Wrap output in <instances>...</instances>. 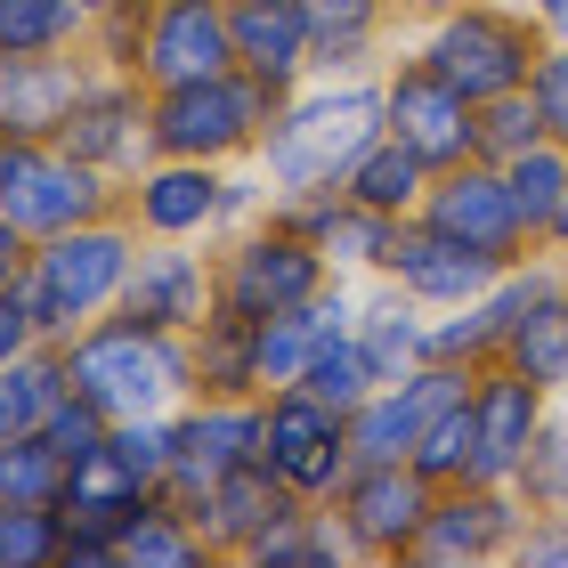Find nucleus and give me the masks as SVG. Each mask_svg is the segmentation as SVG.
<instances>
[{
  "label": "nucleus",
  "mask_w": 568,
  "mask_h": 568,
  "mask_svg": "<svg viewBox=\"0 0 568 568\" xmlns=\"http://www.w3.org/2000/svg\"><path fill=\"white\" fill-rule=\"evenodd\" d=\"M90 58L98 65H122V73H139V49H146V0H122V9L106 17H90Z\"/></svg>",
  "instance_id": "nucleus-43"
},
{
  "label": "nucleus",
  "mask_w": 568,
  "mask_h": 568,
  "mask_svg": "<svg viewBox=\"0 0 568 568\" xmlns=\"http://www.w3.org/2000/svg\"><path fill=\"white\" fill-rule=\"evenodd\" d=\"M293 504H301V496L268 471V463H244V471H227L212 496L195 504V520H203V536H212V552H220V560H244V552L261 545V536H268Z\"/></svg>",
  "instance_id": "nucleus-23"
},
{
  "label": "nucleus",
  "mask_w": 568,
  "mask_h": 568,
  "mask_svg": "<svg viewBox=\"0 0 568 568\" xmlns=\"http://www.w3.org/2000/svg\"><path fill=\"white\" fill-rule=\"evenodd\" d=\"M65 463L49 455V438H0V504H58Z\"/></svg>",
  "instance_id": "nucleus-39"
},
{
  "label": "nucleus",
  "mask_w": 568,
  "mask_h": 568,
  "mask_svg": "<svg viewBox=\"0 0 568 568\" xmlns=\"http://www.w3.org/2000/svg\"><path fill=\"white\" fill-rule=\"evenodd\" d=\"M382 139V65L374 73H308V82L276 106L268 139H261V179L276 203L293 195H325L342 187L349 163Z\"/></svg>",
  "instance_id": "nucleus-1"
},
{
  "label": "nucleus",
  "mask_w": 568,
  "mask_h": 568,
  "mask_svg": "<svg viewBox=\"0 0 568 568\" xmlns=\"http://www.w3.org/2000/svg\"><path fill=\"white\" fill-rule=\"evenodd\" d=\"M146 122H154V90L139 82V73L90 58V82H82V98H73L58 146L82 154V163H98V171H114V179H131L146 154H154V131H146Z\"/></svg>",
  "instance_id": "nucleus-13"
},
{
  "label": "nucleus",
  "mask_w": 568,
  "mask_h": 568,
  "mask_svg": "<svg viewBox=\"0 0 568 568\" xmlns=\"http://www.w3.org/2000/svg\"><path fill=\"white\" fill-rule=\"evenodd\" d=\"M146 496H163V487H146L139 471H122L114 455H90V463H73L65 487H58V511H65V528H98V536H122L139 520V504Z\"/></svg>",
  "instance_id": "nucleus-28"
},
{
  "label": "nucleus",
  "mask_w": 568,
  "mask_h": 568,
  "mask_svg": "<svg viewBox=\"0 0 568 568\" xmlns=\"http://www.w3.org/2000/svg\"><path fill=\"white\" fill-rule=\"evenodd\" d=\"M511 568H568V511H528Z\"/></svg>",
  "instance_id": "nucleus-45"
},
{
  "label": "nucleus",
  "mask_w": 568,
  "mask_h": 568,
  "mask_svg": "<svg viewBox=\"0 0 568 568\" xmlns=\"http://www.w3.org/2000/svg\"><path fill=\"white\" fill-rule=\"evenodd\" d=\"M301 390H317L325 406L357 415V406H366L382 382H374V366H366V349H357V333H325L317 357H308V374H301Z\"/></svg>",
  "instance_id": "nucleus-35"
},
{
  "label": "nucleus",
  "mask_w": 568,
  "mask_h": 568,
  "mask_svg": "<svg viewBox=\"0 0 568 568\" xmlns=\"http://www.w3.org/2000/svg\"><path fill=\"white\" fill-rule=\"evenodd\" d=\"M171 447H179V415H131V423H114V438H106V455L122 463V471H139L146 487L171 479Z\"/></svg>",
  "instance_id": "nucleus-40"
},
{
  "label": "nucleus",
  "mask_w": 568,
  "mask_h": 568,
  "mask_svg": "<svg viewBox=\"0 0 568 568\" xmlns=\"http://www.w3.org/2000/svg\"><path fill=\"white\" fill-rule=\"evenodd\" d=\"M430 227H447V236H463L471 252H496V261H528V227H520V203H511L504 187V163H487V154H471V163L455 171H430V195L423 212Z\"/></svg>",
  "instance_id": "nucleus-16"
},
{
  "label": "nucleus",
  "mask_w": 568,
  "mask_h": 568,
  "mask_svg": "<svg viewBox=\"0 0 568 568\" xmlns=\"http://www.w3.org/2000/svg\"><path fill=\"white\" fill-rule=\"evenodd\" d=\"M382 131L406 139L430 171H455L479 154V106L438 65H423L415 49H390L382 58Z\"/></svg>",
  "instance_id": "nucleus-9"
},
{
  "label": "nucleus",
  "mask_w": 568,
  "mask_h": 568,
  "mask_svg": "<svg viewBox=\"0 0 568 568\" xmlns=\"http://www.w3.org/2000/svg\"><path fill=\"white\" fill-rule=\"evenodd\" d=\"M24 261H33V236H24V227L0 212V284H17V276H24Z\"/></svg>",
  "instance_id": "nucleus-47"
},
{
  "label": "nucleus",
  "mask_w": 568,
  "mask_h": 568,
  "mask_svg": "<svg viewBox=\"0 0 568 568\" xmlns=\"http://www.w3.org/2000/svg\"><path fill=\"white\" fill-rule=\"evenodd\" d=\"M122 308L146 317V325H163V333H195L220 308V261H212V244L146 236L139 261H131V284H122Z\"/></svg>",
  "instance_id": "nucleus-17"
},
{
  "label": "nucleus",
  "mask_w": 568,
  "mask_h": 568,
  "mask_svg": "<svg viewBox=\"0 0 568 568\" xmlns=\"http://www.w3.org/2000/svg\"><path fill=\"white\" fill-rule=\"evenodd\" d=\"M325 325L317 308H284V317H261V390H284V382L308 374V357H317Z\"/></svg>",
  "instance_id": "nucleus-38"
},
{
  "label": "nucleus",
  "mask_w": 568,
  "mask_h": 568,
  "mask_svg": "<svg viewBox=\"0 0 568 568\" xmlns=\"http://www.w3.org/2000/svg\"><path fill=\"white\" fill-rule=\"evenodd\" d=\"M536 139H545V114H536L528 90H504V98L479 106V154H487V163H511V154L536 146Z\"/></svg>",
  "instance_id": "nucleus-42"
},
{
  "label": "nucleus",
  "mask_w": 568,
  "mask_h": 568,
  "mask_svg": "<svg viewBox=\"0 0 568 568\" xmlns=\"http://www.w3.org/2000/svg\"><path fill=\"white\" fill-rule=\"evenodd\" d=\"M560 511H568V504H560Z\"/></svg>",
  "instance_id": "nucleus-54"
},
{
  "label": "nucleus",
  "mask_w": 568,
  "mask_h": 568,
  "mask_svg": "<svg viewBox=\"0 0 568 568\" xmlns=\"http://www.w3.org/2000/svg\"><path fill=\"white\" fill-rule=\"evenodd\" d=\"M317 33V73H374L390 58L398 0H293Z\"/></svg>",
  "instance_id": "nucleus-25"
},
{
  "label": "nucleus",
  "mask_w": 568,
  "mask_h": 568,
  "mask_svg": "<svg viewBox=\"0 0 568 568\" xmlns=\"http://www.w3.org/2000/svg\"><path fill=\"white\" fill-rule=\"evenodd\" d=\"M406 49L447 73L471 106H487V98H504V90H528L536 58H545V24H536L520 0H471V9H455V17L415 24Z\"/></svg>",
  "instance_id": "nucleus-4"
},
{
  "label": "nucleus",
  "mask_w": 568,
  "mask_h": 568,
  "mask_svg": "<svg viewBox=\"0 0 568 568\" xmlns=\"http://www.w3.org/2000/svg\"><path fill=\"white\" fill-rule=\"evenodd\" d=\"M82 9H90V17H106V9H122V0H82Z\"/></svg>",
  "instance_id": "nucleus-51"
},
{
  "label": "nucleus",
  "mask_w": 568,
  "mask_h": 568,
  "mask_svg": "<svg viewBox=\"0 0 568 568\" xmlns=\"http://www.w3.org/2000/svg\"><path fill=\"white\" fill-rule=\"evenodd\" d=\"M471 455H479V415H471V390H463L447 415H438L423 430V447H415V471L430 487H455V479H471Z\"/></svg>",
  "instance_id": "nucleus-36"
},
{
  "label": "nucleus",
  "mask_w": 568,
  "mask_h": 568,
  "mask_svg": "<svg viewBox=\"0 0 568 568\" xmlns=\"http://www.w3.org/2000/svg\"><path fill=\"white\" fill-rule=\"evenodd\" d=\"M504 366H520L528 382H545L552 398H568V276L536 284L520 301V317L504 325Z\"/></svg>",
  "instance_id": "nucleus-26"
},
{
  "label": "nucleus",
  "mask_w": 568,
  "mask_h": 568,
  "mask_svg": "<svg viewBox=\"0 0 568 568\" xmlns=\"http://www.w3.org/2000/svg\"><path fill=\"white\" fill-rule=\"evenodd\" d=\"M471 9V0H398V24H430V17H455Z\"/></svg>",
  "instance_id": "nucleus-49"
},
{
  "label": "nucleus",
  "mask_w": 568,
  "mask_h": 568,
  "mask_svg": "<svg viewBox=\"0 0 568 568\" xmlns=\"http://www.w3.org/2000/svg\"><path fill=\"white\" fill-rule=\"evenodd\" d=\"M552 261H560V276H568V252H552Z\"/></svg>",
  "instance_id": "nucleus-52"
},
{
  "label": "nucleus",
  "mask_w": 568,
  "mask_h": 568,
  "mask_svg": "<svg viewBox=\"0 0 568 568\" xmlns=\"http://www.w3.org/2000/svg\"><path fill=\"white\" fill-rule=\"evenodd\" d=\"M430 504H438V487L415 463H349V479L333 487V520H342L357 560H415Z\"/></svg>",
  "instance_id": "nucleus-10"
},
{
  "label": "nucleus",
  "mask_w": 568,
  "mask_h": 568,
  "mask_svg": "<svg viewBox=\"0 0 568 568\" xmlns=\"http://www.w3.org/2000/svg\"><path fill=\"white\" fill-rule=\"evenodd\" d=\"M244 463H261V398H212V390H195L187 406H179V447H171L163 496H179L195 511L227 471H244Z\"/></svg>",
  "instance_id": "nucleus-14"
},
{
  "label": "nucleus",
  "mask_w": 568,
  "mask_h": 568,
  "mask_svg": "<svg viewBox=\"0 0 568 568\" xmlns=\"http://www.w3.org/2000/svg\"><path fill=\"white\" fill-rule=\"evenodd\" d=\"M65 511L58 504H0V568H58Z\"/></svg>",
  "instance_id": "nucleus-37"
},
{
  "label": "nucleus",
  "mask_w": 568,
  "mask_h": 568,
  "mask_svg": "<svg viewBox=\"0 0 568 568\" xmlns=\"http://www.w3.org/2000/svg\"><path fill=\"white\" fill-rule=\"evenodd\" d=\"M195 390L212 398H261V317H244V308H212L195 333Z\"/></svg>",
  "instance_id": "nucleus-27"
},
{
  "label": "nucleus",
  "mask_w": 568,
  "mask_h": 568,
  "mask_svg": "<svg viewBox=\"0 0 568 568\" xmlns=\"http://www.w3.org/2000/svg\"><path fill=\"white\" fill-rule=\"evenodd\" d=\"M227 9H244V0H227Z\"/></svg>",
  "instance_id": "nucleus-53"
},
{
  "label": "nucleus",
  "mask_w": 568,
  "mask_h": 568,
  "mask_svg": "<svg viewBox=\"0 0 568 568\" xmlns=\"http://www.w3.org/2000/svg\"><path fill=\"white\" fill-rule=\"evenodd\" d=\"M520 9L545 24V41H568V0H520Z\"/></svg>",
  "instance_id": "nucleus-48"
},
{
  "label": "nucleus",
  "mask_w": 568,
  "mask_h": 568,
  "mask_svg": "<svg viewBox=\"0 0 568 568\" xmlns=\"http://www.w3.org/2000/svg\"><path fill=\"white\" fill-rule=\"evenodd\" d=\"M268 212H284L293 227H308L317 236V252L333 261V276H349V284H366L390 268V252H398V227L390 212H374V203H357L342 187H325V195H293V203H268Z\"/></svg>",
  "instance_id": "nucleus-21"
},
{
  "label": "nucleus",
  "mask_w": 568,
  "mask_h": 568,
  "mask_svg": "<svg viewBox=\"0 0 568 568\" xmlns=\"http://www.w3.org/2000/svg\"><path fill=\"white\" fill-rule=\"evenodd\" d=\"M511 261H496V252H471L463 236H447V227H430V220H406L398 227V252H390V276L398 293H415L423 308H463V301H479L487 284H496Z\"/></svg>",
  "instance_id": "nucleus-19"
},
{
  "label": "nucleus",
  "mask_w": 568,
  "mask_h": 568,
  "mask_svg": "<svg viewBox=\"0 0 568 568\" xmlns=\"http://www.w3.org/2000/svg\"><path fill=\"white\" fill-rule=\"evenodd\" d=\"M227 171L236 163H187V154H146L122 179V212L139 236H179V244H220L227 236Z\"/></svg>",
  "instance_id": "nucleus-11"
},
{
  "label": "nucleus",
  "mask_w": 568,
  "mask_h": 568,
  "mask_svg": "<svg viewBox=\"0 0 568 568\" xmlns=\"http://www.w3.org/2000/svg\"><path fill=\"white\" fill-rule=\"evenodd\" d=\"M357 349H366L374 382H398L430 357V308L415 293H398L390 276H366L357 284Z\"/></svg>",
  "instance_id": "nucleus-24"
},
{
  "label": "nucleus",
  "mask_w": 568,
  "mask_h": 568,
  "mask_svg": "<svg viewBox=\"0 0 568 568\" xmlns=\"http://www.w3.org/2000/svg\"><path fill=\"white\" fill-rule=\"evenodd\" d=\"M41 342H49V333L33 317V301H24V284H0V366L24 357V349H41Z\"/></svg>",
  "instance_id": "nucleus-46"
},
{
  "label": "nucleus",
  "mask_w": 568,
  "mask_h": 568,
  "mask_svg": "<svg viewBox=\"0 0 568 568\" xmlns=\"http://www.w3.org/2000/svg\"><path fill=\"white\" fill-rule=\"evenodd\" d=\"M220 261V301L244 308V317H284V308H308L333 284V261L317 252L308 227H293L284 212H261L252 227L212 244Z\"/></svg>",
  "instance_id": "nucleus-7"
},
{
  "label": "nucleus",
  "mask_w": 568,
  "mask_h": 568,
  "mask_svg": "<svg viewBox=\"0 0 568 568\" xmlns=\"http://www.w3.org/2000/svg\"><path fill=\"white\" fill-rule=\"evenodd\" d=\"M504 187H511V203H520L528 244L545 252V227H552L560 195H568V146H560V139H536V146H520V154L504 163Z\"/></svg>",
  "instance_id": "nucleus-32"
},
{
  "label": "nucleus",
  "mask_w": 568,
  "mask_h": 568,
  "mask_svg": "<svg viewBox=\"0 0 568 568\" xmlns=\"http://www.w3.org/2000/svg\"><path fill=\"white\" fill-rule=\"evenodd\" d=\"M41 438H49V455H58V463H65V471H73V463H90V455H106V438H114V423H106V415H98V406H90L82 390H65L58 406H49V423H41Z\"/></svg>",
  "instance_id": "nucleus-41"
},
{
  "label": "nucleus",
  "mask_w": 568,
  "mask_h": 568,
  "mask_svg": "<svg viewBox=\"0 0 568 568\" xmlns=\"http://www.w3.org/2000/svg\"><path fill=\"white\" fill-rule=\"evenodd\" d=\"M511 496H520L528 511H560L568 504V398H552L545 430L528 438L520 471H511Z\"/></svg>",
  "instance_id": "nucleus-33"
},
{
  "label": "nucleus",
  "mask_w": 568,
  "mask_h": 568,
  "mask_svg": "<svg viewBox=\"0 0 568 568\" xmlns=\"http://www.w3.org/2000/svg\"><path fill=\"white\" fill-rule=\"evenodd\" d=\"M90 82V49H0V139H58Z\"/></svg>",
  "instance_id": "nucleus-18"
},
{
  "label": "nucleus",
  "mask_w": 568,
  "mask_h": 568,
  "mask_svg": "<svg viewBox=\"0 0 568 568\" xmlns=\"http://www.w3.org/2000/svg\"><path fill=\"white\" fill-rule=\"evenodd\" d=\"M520 528H528V504L511 487L455 479V487H438L430 520L415 536V568H496V560H511Z\"/></svg>",
  "instance_id": "nucleus-12"
},
{
  "label": "nucleus",
  "mask_w": 568,
  "mask_h": 568,
  "mask_svg": "<svg viewBox=\"0 0 568 568\" xmlns=\"http://www.w3.org/2000/svg\"><path fill=\"white\" fill-rule=\"evenodd\" d=\"M545 252H568V195H560V212H552V227H545Z\"/></svg>",
  "instance_id": "nucleus-50"
},
{
  "label": "nucleus",
  "mask_w": 568,
  "mask_h": 568,
  "mask_svg": "<svg viewBox=\"0 0 568 568\" xmlns=\"http://www.w3.org/2000/svg\"><path fill=\"white\" fill-rule=\"evenodd\" d=\"M139 227L131 212L114 220H82V227H58V236L33 244V261H24V301H33V317L49 342H73L82 325L114 317L122 308V284H131V261H139Z\"/></svg>",
  "instance_id": "nucleus-3"
},
{
  "label": "nucleus",
  "mask_w": 568,
  "mask_h": 568,
  "mask_svg": "<svg viewBox=\"0 0 568 568\" xmlns=\"http://www.w3.org/2000/svg\"><path fill=\"white\" fill-rule=\"evenodd\" d=\"M122 545V568H212V536H203V520L179 496H146L139 520L114 536Z\"/></svg>",
  "instance_id": "nucleus-29"
},
{
  "label": "nucleus",
  "mask_w": 568,
  "mask_h": 568,
  "mask_svg": "<svg viewBox=\"0 0 568 568\" xmlns=\"http://www.w3.org/2000/svg\"><path fill=\"white\" fill-rule=\"evenodd\" d=\"M212 73H236V9L227 0H146L139 82L179 90V82H212Z\"/></svg>",
  "instance_id": "nucleus-15"
},
{
  "label": "nucleus",
  "mask_w": 568,
  "mask_h": 568,
  "mask_svg": "<svg viewBox=\"0 0 568 568\" xmlns=\"http://www.w3.org/2000/svg\"><path fill=\"white\" fill-rule=\"evenodd\" d=\"M342 195H357V203H374V212H390V220H415L423 212V195H430V163L406 139H390L382 131L366 154L349 163V179H342Z\"/></svg>",
  "instance_id": "nucleus-30"
},
{
  "label": "nucleus",
  "mask_w": 568,
  "mask_h": 568,
  "mask_svg": "<svg viewBox=\"0 0 568 568\" xmlns=\"http://www.w3.org/2000/svg\"><path fill=\"white\" fill-rule=\"evenodd\" d=\"M236 65L252 82H268L276 98H293L317 73V33L293 0H244L236 9Z\"/></svg>",
  "instance_id": "nucleus-22"
},
{
  "label": "nucleus",
  "mask_w": 568,
  "mask_h": 568,
  "mask_svg": "<svg viewBox=\"0 0 568 568\" xmlns=\"http://www.w3.org/2000/svg\"><path fill=\"white\" fill-rule=\"evenodd\" d=\"M528 98H536V114H545V139L568 146V41H545V58L528 73Z\"/></svg>",
  "instance_id": "nucleus-44"
},
{
  "label": "nucleus",
  "mask_w": 568,
  "mask_h": 568,
  "mask_svg": "<svg viewBox=\"0 0 568 568\" xmlns=\"http://www.w3.org/2000/svg\"><path fill=\"white\" fill-rule=\"evenodd\" d=\"M284 98L252 73H212V82H179V90H154V154H187V163H252L268 139Z\"/></svg>",
  "instance_id": "nucleus-5"
},
{
  "label": "nucleus",
  "mask_w": 568,
  "mask_h": 568,
  "mask_svg": "<svg viewBox=\"0 0 568 568\" xmlns=\"http://www.w3.org/2000/svg\"><path fill=\"white\" fill-rule=\"evenodd\" d=\"M471 415H479V455H471V479H496L511 487V471H520V455H528V438L545 430L552 415V390L545 382H528L520 366H479L471 382Z\"/></svg>",
  "instance_id": "nucleus-20"
},
{
  "label": "nucleus",
  "mask_w": 568,
  "mask_h": 568,
  "mask_svg": "<svg viewBox=\"0 0 568 568\" xmlns=\"http://www.w3.org/2000/svg\"><path fill=\"white\" fill-rule=\"evenodd\" d=\"M90 9L82 0H0V49H82Z\"/></svg>",
  "instance_id": "nucleus-34"
},
{
  "label": "nucleus",
  "mask_w": 568,
  "mask_h": 568,
  "mask_svg": "<svg viewBox=\"0 0 568 568\" xmlns=\"http://www.w3.org/2000/svg\"><path fill=\"white\" fill-rule=\"evenodd\" d=\"M0 212L41 244V236H58V227L114 220L122 179L82 163V154H65L58 139H0Z\"/></svg>",
  "instance_id": "nucleus-6"
},
{
  "label": "nucleus",
  "mask_w": 568,
  "mask_h": 568,
  "mask_svg": "<svg viewBox=\"0 0 568 568\" xmlns=\"http://www.w3.org/2000/svg\"><path fill=\"white\" fill-rule=\"evenodd\" d=\"M65 349V382L82 390L106 423H131V415H179L195 398V342L187 333H163L114 308V317L82 325Z\"/></svg>",
  "instance_id": "nucleus-2"
},
{
  "label": "nucleus",
  "mask_w": 568,
  "mask_h": 568,
  "mask_svg": "<svg viewBox=\"0 0 568 568\" xmlns=\"http://www.w3.org/2000/svg\"><path fill=\"white\" fill-rule=\"evenodd\" d=\"M65 390H73V382H65V349L58 342L9 357V366H0V438H33Z\"/></svg>",
  "instance_id": "nucleus-31"
},
{
  "label": "nucleus",
  "mask_w": 568,
  "mask_h": 568,
  "mask_svg": "<svg viewBox=\"0 0 568 568\" xmlns=\"http://www.w3.org/2000/svg\"><path fill=\"white\" fill-rule=\"evenodd\" d=\"M261 463L293 487L301 504H333V487L349 479V415L325 406L317 390L284 382V390H261Z\"/></svg>",
  "instance_id": "nucleus-8"
}]
</instances>
